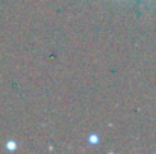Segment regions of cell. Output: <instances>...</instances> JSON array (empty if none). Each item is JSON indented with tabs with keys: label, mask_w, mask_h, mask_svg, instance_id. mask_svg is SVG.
Returning <instances> with one entry per match:
<instances>
[{
	"label": "cell",
	"mask_w": 156,
	"mask_h": 154,
	"mask_svg": "<svg viewBox=\"0 0 156 154\" xmlns=\"http://www.w3.org/2000/svg\"><path fill=\"white\" fill-rule=\"evenodd\" d=\"M90 141H91V144H97L99 138H97V136H90Z\"/></svg>",
	"instance_id": "cell-2"
},
{
	"label": "cell",
	"mask_w": 156,
	"mask_h": 154,
	"mask_svg": "<svg viewBox=\"0 0 156 154\" xmlns=\"http://www.w3.org/2000/svg\"><path fill=\"white\" fill-rule=\"evenodd\" d=\"M6 148H8L9 151H12V150H15V148H17V144H15V142H12V141H9V142L6 144Z\"/></svg>",
	"instance_id": "cell-1"
}]
</instances>
